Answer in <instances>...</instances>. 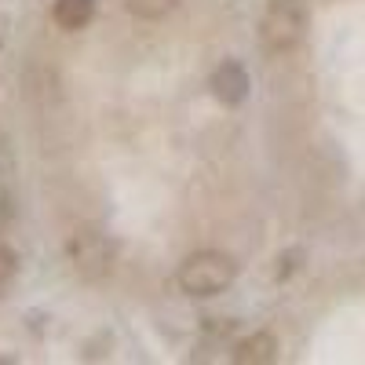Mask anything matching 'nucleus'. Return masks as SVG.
<instances>
[{
	"mask_svg": "<svg viewBox=\"0 0 365 365\" xmlns=\"http://www.w3.org/2000/svg\"><path fill=\"white\" fill-rule=\"evenodd\" d=\"M237 278V267L223 252H197L179 267V289L187 296H216L230 289Z\"/></svg>",
	"mask_w": 365,
	"mask_h": 365,
	"instance_id": "2",
	"label": "nucleus"
},
{
	"mask_svg": "<svg viewBox=\"0 0 365 365\" xmlns=\"http://www.w3.org/2000/svg\"><path fill=\"white\" fill-rule=\"evenodd\" d=\"M15 270H19V256H15V249L0 245V296H4V289L11 285Z\"/></svg>",
	"mask_w": 365,
	"mask_h": 365,
	"instance_id": "8",
	"label": "nucleus"
},
{
	"mask_svg": "<svg viewBox=\"0 0 365 365\" xmlns=\"http://www.w3.org/2000/svg\"><path fill=\"white\" fill-rule=\"evenodd\" d=\"M303 34H307V4L303 0H270L263 22H259V41L270 55L292 51Z\"/></svg>",
	"mask_w": 365,
	"mask_h": 365,
	"instance_id": "1",
	"label": "nucleus"
},
{
	"mask_svg": "<svg viewBox=\"0 0 365 365\" xmlns=\"http://www.w3.org/2000/svg\"><path fill=\"white\" fill-rule=\"evenodd\" d=\"M234 361L237 365H270V361H278V340H274L270 332H256V336L237 344Z\"/></svg>",
	"mask_w": 365,
	"mask_h": 365,
	"instance_id": "5",
	"label": "nucleus"
},
{
	"mask_svg": "<svg viewBox=\"0 0 365 365\" xmlns=\"http://www.w3.org/2000/svg\"><path fill=\"white\" fill-rule=\"evenodd\" d=\"M66 256L84 278H103L113 270V241L96 230H73L66 237Z\"/></svg>",
	"mask_w": 365,
	"mask_h": 365,
	"instance_id": "3",
	"label": "nucleus"
},
{
	"mask_svg": "<svg viewBox=\"0 0 365 365\" xmlns=\"http://www.w3.org/2000/svg\"><path fill=\"white\" fill-rule=\"evenodd\" d=\"M212 96H216L223 106H241L249 99V88H252V81H249V73H245V66L241 63H223L216 73H212Z\"/></svg>",
	"mask_w": 365,
	"mask_h": 365,
	"instance_id": "4",
	"label": "nucleus"
},
{
	"mask_svg": "<svg viewBox=\"0 0 365 365\" xmlns=\"http://www.w3.org/2000/svg\"><path fill=\"white\" fill-rule=\"evenodd\" d=\"M96 15V0H55V22L63 29H84Z\"/></svg>",
	"mask_w": 365,
	"mask_h": 365,
	"instance_id": "6",
	"label": "nucleus"
},
{
	"mask_svg": "<svg viewBox=\"0 0 365 365\" xmlns=\"http://www.w3.org/2000/svg\"><path fill=\"white\" fill-rule=\"evenodd\" d=\"M179 0H125V8L139 19H165Z\"/></svg>",
	"mask_w": 365,
	"mask_h": 365,
	"instance_id": "7",
	"label": "nucleus"
}]
</instances>
